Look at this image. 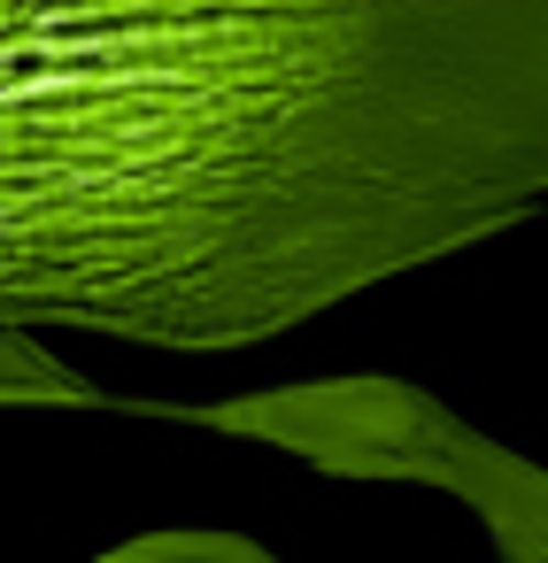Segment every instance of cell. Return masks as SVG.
Wrapping results in <instances>:
<instances>
[{"mask_svg":"<svg viewBox=\"0 0 548 563\" xmlns=\"http://www.w3.org/2000/svg\"><path fill=\"white\" fill-rule=\"evenodd\" d=\"M548 209V0H0L9 324L232 347Z\"/></svg>","mask_w":548,"mask_h":563,"instance_id":"cell-1","label":"cell"},{"mask_svg":"<svg viewBox=\"0 0 548 563\" xmlns=\"http://www.w3.org/2000/svg\"><path fill=\"white\" fill-rule=\"evenodd\" d=\"M232 424H255L332 471L355 478H432L456 494L486 540L494 563H548V471L533 455L494 448L463 417H448L417 386H348V394H294V401H240Z\"/></svg>","mask_w":548,"mask_h":563,"instance_id":"cell-2","label":"cell"}]
</instances>
